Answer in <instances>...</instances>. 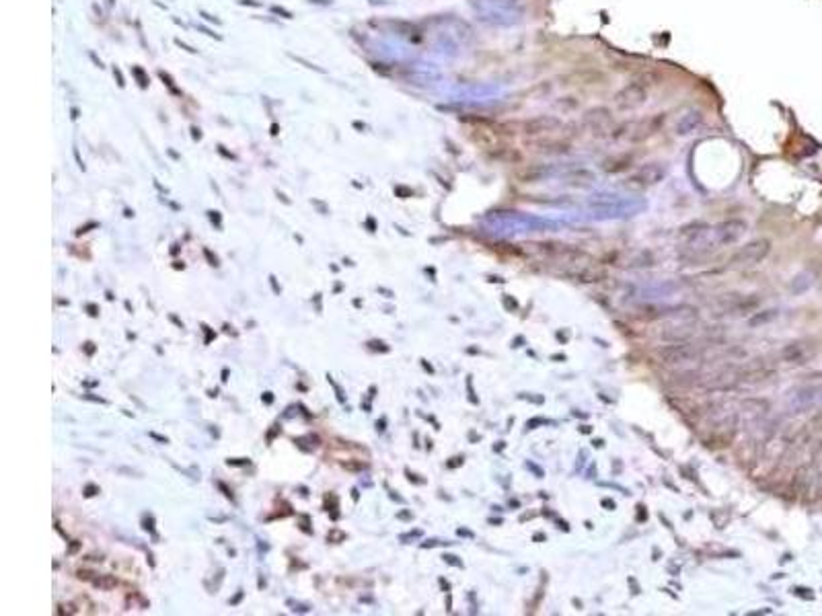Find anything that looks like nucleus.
<instances>
[{"instance_id": "39448f33", "label": "nucleus", "mask_w": 822, "mask_h": 616, "mask_svg": "<svg viewBox=\"0 0 822 616\" xmlns=\"http://www.w3.org/2000/svg\"><path fill=\"white\" fill-rule=\"evenodd\" d=\"M530 152L545 154V156H561L572 152V142L563 136H545V138H532L526 142Z\"/></svg>"}, {"instance_id": "f03ea898", "label": "nucleus", "mask_w": 822, "mask_h": 616, "mask_svg": "<svg viewBox=\"0 0 822 616\" xmlns=\"http://www.w3.org/2000/svg\"><path fill=\"white\" fill-rule=\"evenodd\" d=\"M666 177V169L660 162H648L642 169L633 171L625 181L623 187L627 191H646L654 185H658Z\"/></svg>"}, {"instance_id": "9d476101", "label": "nucleus", "mask_w": 822, "mask_h": 616, "mask_svg": "<svg viewBox=\"0 0 822 616\" xmlns=\"http://www.w3.org/2000/svg\"><path fill=\"white\" fill-rule=\"evenodd\" d=\"M703 121H705V115H703L701 109H689V111H685V113L677 119V123H674V134H677V136H689V134L697 132V130L703 125Z\"/></svg>"}, {"instance_id": "423d86ee", "label": "nucleus", "mask_w": 822, "mask_h": 616, "mask_svg": "<svg viewBox=\"0 0 822 616\" xmlns=\"http://www.w3.org/2000/svg\"><path fill=\"white\" fill-rule=\"evenodd\" d=\"M769 251H771V243H769L767 238H757V241L744 245V247L732 257V263H734V265H757V263H761V261L769 255Z\"/></svg>"}, {"instance_id": "dca6fc26", "label": "nucleus", "mask_w": 822, "mask_h": 616, "mask_svg": "<svg viewBox=\"0 0 822 616\" xmlns=\"http://www.w3.org/2000/svg\"><path fill=\"white\" fill-rule=\"evenodd\" d=\"M580 282H598V278H602L600 273H596V271H590V269H586V271H580L578 275H576Z\"/></svg>"}, {"instance_id": "f257e3e1", "label": "nucleus", "mask_w": 822, "mask_h": 616, "mask_svg": "<svg viewBox=\"0 0 822 616\" xmlns=\"http://www.w3.org/2000/svg\"><path fill=\"white\" fill-rule=\"evenodd\" d=\"M650 90L644 82H627L613 95V109L619 113H633L648 103Z\"/></svg>"}, {"instance_id": "6e6552de", "label": "nucleus", "mask_w": 822, "mask_h": 616, "mask_svg": "<svg viewBox=\"0 0 822 616\" xmlns=\"http://www.w3.org/2000/svg\"><path fill=\"white\" fill-rule=\"evenodd\" d=\"M817 352H819V347L810 341H794L784 347L782 360L788 364H806L808 360H812L817 356Z\"/></svg>"}, {"instance_id": "20e7f679", "label": "nucleus", "mask_w": 822, "mask_h": 616, "mask_svg": "<svg viewBox=\"0 0 822 616\" xmlns=\"http://www.w3.org/2000/svg\"><path fill=\"white\" fill-rule=\"evenodd\" d=\"M613 107H607V105H596V107H590V109H586L584 113H582V125L588 130V132H592L594 136L598 134V136H609L611 134V130L615 127V117H613Z\"/></svg>"}, {"instance_id": "2eb2a0df", "label": "nucleus", "mask_w": 822, "mask_h": 616, "mask_svg": "<svg viewBox=\"0 0 822 616\" xmlns=\"http://www.w3.org/2000/svg\"><path fill=\"white\" fill-rule=\"evenodd\" d=\"M777 317V310H767L765 315H757L755 319H751V327H757V325H761V323H767V321H771V319H775Z\"/></svg>"}, {"instance_id": "4468645a", "label": "nucleus", "mask_w": 822, "mask_h": 616, "mask_svg": "<svg viewBox=\"0 0 822 616\" xmlns=\"http://www.w3.org/2000/svg\"><path fill=\"white\" fill-rule=\"evenodd\" d=\"M578 99L576 97H561V101H557V109L559 111H563V113H572V111H576L578 109Z\"/></svg>"}, {"instance_id": "ddd939ff", "label": "nucleus", "mask_w": 822, "mask_h": 616, "mask_svg": "<svg viewBox=\"0 0 822 616\" xmlns=\"http://www.w3.org/2000/svg\"><path fill=\"white\" fill-rule=\"evenodd\" d=\"M547 175H549V169H547V167H543V164H532V167L522 169V171L518 173V179H520L522 183H537V181L545 179Z\"/></svg>"}, {"instance_id": "f8f14e48", "label": "nucleus", "mask_w": 822, "mask_h": 616, "mask_svg": "<svg viewBox=\"0 0 822 616\" xmlns=\"http://www.w3.org/2000/svg\"><path fill=\"white\" fill-rule=\"evenodd\" d=\"M631 164H633L631 154H625V152H623V154H613V156L604 158L602 164H600V169H602L604 173H609V175H617V173L629 171Z\"/></svg>"}, {"instance_id": "7ed1b4c3", "label": "nucleus", "mask_w": 822, "mask_h": 616, "mask_svg": "<svg viewBox=\"0 0 822 616\" xmlns=\"http://www.w3.org/2000/svg\"><path fill=\"white\" fill-rule=\"evenodd\" d=\"M563 127V121L557 115L551 113H541V115H532L528 119H524L520 123V132L532 140V138H545V136H553Z\"/></svg>"}, {"instance_id": "9b49d317", "label": "nucleus", "mask_w": 822, "mask_h": 616, "mask_svg": "<svg viewBox=\"0 0 822 616\" xmlns=\"http://www.w3.org/2000/svg\"><path fill=\"white\" fill-rule=\"evenodd\" d=\"M822 399V386H802L792 395V407L802 411L817 405Z\"/></svg>"}, {"instance_id": "0eeeda50", "label": "nucleus", "mask_w": 822, "mask_h": 616, "mask_svg": "<svg viewBox=\"0 0 822 616\" xmlns=\"http://www.w3.org/2000/svg\"><path fill=\"white\" fill-rule=\"evenodd\" d=\"M658 358L668 364V366H677V364H691L695 360H699V352L689 345V343H677V345H668L658 349Z\"/></svg>"}, {"instance_id": "1a4fd4ad", "label": "nucleus", "mask_w": 822, "mask_h": 616, "mask_svg": "<svg viewBox=\"0 0 822 616\" xmlns=\"http://www.w3.org/2000/svg\"><path fill=\"white\" fill-rule=\"evenodd\" d=\"M664 121H666V113H656V115H652V117H648V119L635 123V125L631 127L629 138H631L633 142H642V140L654 136L656 132H660L662 125H664Z\"/></svg>"}]
</instances>
